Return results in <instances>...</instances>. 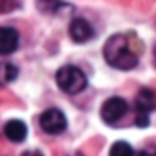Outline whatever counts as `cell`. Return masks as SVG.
I'll return each instance as SVG.
<instances>
[{"instance_id":"10","label":"cell","mask_w":156,"mask_h":156,"mask_svg":"<svg viewBox=\"0 0 156 156\" xmlns=\"http://www.w3.org/2000/svg\"><path fill=\"white\" fill-rule=\"evenodd\" d=\"M110 156H134V151L127 141H116L110 147Z\"/></svg>"},{"instance_id":"12","label":"cell","mask_w":156,"mask_h":156,"mask_svg":"<svg viewBox=\"0 0 156 156\" xmlns=\"http://www.w3.org/2000/svg\"><path fill=\"white\" fill-rule=\"evenodd\" d=\"M19 4L17 0H0V13H8L11 9H15Z\"/></svg>"},{"instance_id":"15","label":"cell","mask_w":156,"mask_h":156,"mask_svg":"<svg viewBox=\"0 0 156 156\" xmlns=\"http://www.w3.org/2000/svg\"><path fill=\"white\" fill-rule=\"evenodd\" d=\"M35 156H41V154H35Z\"/></svg>"},{"instance_id":"14","label":"cell","mask_w":156,"mask_h":156,"mask_svg":"<svg viewBox=\"0 0 156 156\" xmlns=\"http://www.w3.org/2000/svg\"><path fill=\"white\" fill-rule=\"evenodd\" d=\"M154 59H156V46H154Z\"/></svg>"},{"instance_id":"2","label":"cell","mask_w":156,"mask_h":156,"mask_svg":"<svg viewBox=\"0 0 156 156\" xmlns=\"http://www.w3.org/2000/svg\"><path fill=\"white\" fill-rule=\"evenodd\" d=\"M57 85L62 92L66 94H79L81 90H85L87 87V75L83 73V70H79L77 66H62L57 72Z\"/></svg>"},{"instance_id":"9","label":"cell","mask_w":156,"mask_h":156,"mask_svg":"<svg viewBox=\"0 0 156 156\" xmlns=\"http://www.w3.org/2000/svg\"><path fill=\"white\" fill-rule=\"evenodd\" d=\"M17 75H19V68L13 62H0V87L15 81Z\"/></svg>"},{"instance_id":"4","label":"cell","mask_w":156,"mask_h":156,"mask_svg":"<svg viewBox=\"0 0 156 156\" xmlns=\"http://www.w3.org/2000/svg\"><path fill=\"white\" fill-rule=\"evenodd\" d=\"M41 129L48 134H61L66 129V118L59 108H48L41 114Z\"/></svg>"},{"instance_id":"11","label":"cell","mask_w":156,"mask_h":156,"mask_svg":"<svg viewBox=\"0 0 156 156\" xmlns=\"http://www.w3.org/2000/svg\"><path fill=\"white\" fill-rule=\"evenodd\" d=\"M64 4L61 0H39V8L42 11H48V13H57Z\"/></svg>"},{"instance_id":"5","label":"cell","mask_w":156,"mask_h":156,"mask_svg":"<svg viewBox=\"0 0 156 156\" xmlns=\"http://www.w3.org/2000/svg\"><path fill=\"white\" fill-rule=\"evenodd\" d=\"M127 110H129V105H127L125 99H121V98H110L101 107V118H103L105 123L114 125V123H118L127 114Z\"/></svg>"},{"instance_id":"7","label":"cell","mask_w":156,"mask_h":156,"mask_svg":"<svg viewBox=\"0 0 156 156\" xmlns=\"http://www.w3.org/2000/svg\"><path fill=\"white\" fill-rule=\"evenodd\" d=\"M19 46V33L13 28H0V55L13 53Z\"/></svg>"},{"instance_id":"13","label":"cell","mask_w":156,"mask_h":156,"mask_svg":"<svg viewBox=\"0 0 156 156\" xmlns=\"http://www.w3.org/2000/svg\"><path fill=\"white\" fill-rule=\"evenodd\" d=\"M140 156H156V147H154V145H151V147L143 149V151L140 152Z\"/></svg>"},{"instance_id":"8","label":"cell","mask_w":156,"mask_h":156,"mask_svg":"<svg viewBox=\"0 0 156 156\" xmlns=\"http://www.w3.org/2000/svg\"><path fill=\"white\" fill-rule=\"evenodd\" d=\"M4 134H6V138H8L9 141L20 143V141H24L26 136H28V127H26V123L20 121V119H11V121L6 123Z\"/></svg>"},{"instance_id":"1","label":"cell","mask_w":156,"mask_h":156,"mask_svg":"<svg viewBox=\"0 0 156 156\" xmlns=\"http://www.w3.org/2000/svg\"><path fill=\"white\" fill-rule=\"evenodd\" d=\"M132 41L134 37L125 33L112 35L103 48L107 62L118 70H132L138 64V50H132Z\"/></svg>"},{"instance_id":"3","label":"cell","mask_w":156,"mask_h":156,"mask_svg":"<svg viewBox=\"0 0 156 156\" xmlns=\"http://www.w3.org/2000/svg\"><path fill=\"white\" fill-rule=\"evenodd\" d=\"M156 110V92L152 88H141L136 96V123L140 127L149 125V112Z\"/></svg>"},{"instance_id":"6","label":"cell","mask_w":156,"mask_h":156,"mask_svg":"<svg viewBox=\"0 0 156 156\" xmlns=\"http://www.w3.org/2000/svg\"><path fill=\"white\" fill-rule=\"evenodd\" d=\"M68 31H70L72 41L75 42H87L94 37V28L85 19H73L68 26Z\"/></svg>"}]
</instances>
